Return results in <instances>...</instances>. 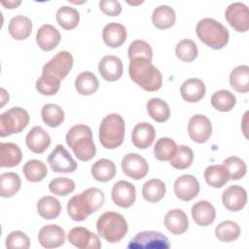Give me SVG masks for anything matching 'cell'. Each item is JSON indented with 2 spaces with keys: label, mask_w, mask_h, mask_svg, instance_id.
<instances>
[{
  "label": "cell",
  "mask_w": 249,
  "mask_h": 249,
  "mask_svg": "<svg viewBox=\"0 0 249 249\" xmlns=\"http://www.w3.org/2000/svg\"><path fill=\"white\" fill-rule=\"evenodd\" d=\"M104 201L105 196L100 189L89 188L68 200L67 213L72 220L81 222L101 208Z\"/></svg>",
  "instance_id": "cell-1"
},
{
  "label": "cell",
  "mask_w": 249,
  "mask_h": 249,
  "mask_svg": "<svg viewBox=\"0 0 249 249\" xmlns=\"http://www.w3.org/2000/svg\"><path fill=\"white\" fill-rule=\"evenodd\" d=\"M128 73L131 80L146 91H157L161 88L162 76L152 60L136 57L130 60Z\"/></svg>",
  "instance_id": "cell-2"
},
{
  "label": "cell",
  "mask_w": 249,
  "mask_h": 249,
  "mask_svg": "<svg viewBox=\"0 0 249 249\" xmlns=\"http://www.w3.org/2000/svg\"><path fill=\"white\" fill-rule=\"evenodd\" d=\"M66 143L76 158L82 161L90 160L96 154L91 129L86 124H81L72 126L66 134Z\"/></svg>",
  "instance_id": "cell-3"
},
{
  "label": "cell",
  "mask_w": 249,
  "mask_h": 249,
  "mask_svg": "<svg viewBox=\"0 0 249 249\" xmlns=\"http://www.w3.org/2000/svg\"><path fill=\"white\" fill-rule=\"evenodd\" d=\"M196 32L198 39L213 50H221L229 43L228 29L214 18L200 19L196 24Z\"/></svg>",
  "instance_id": "cell-4"
},
{
  "label": "cell",
  "mask_w": 249,
  "mask_h": 249,
  "mask_svg": "<svg viewBox=\"0 0 249 249\" xmlns=\"http://www.w3.org/2000/svg\"><path fill=\"white\" fill-rule=\"evenodd\" d=\"M96 230L98 234L106 241L117 243L125 236L128 226L122 214L107 211L99 216L96 222Z\"/></svg>",
  "instance_id": "cell-5"
},
{
  "label": "cell",
  "mask_w": 249,
  "mask_h": 249,
  "mask_svg": "<svg viewBox=\"0 0 249 249\" xmlns=\"http://www.w3.org/2000/svg\"><path fill=\"white\" fill-rule=\"evenodd\" d=\"M124 121L119 114L112 113L104 117L99 126V141L106 149L120 147L124 139Z\"/></svg>",
  "instance_id": "cell-6"
},
{
  "label": "cell",
  "mask_w": 249,
  "mask_h": 249,
  "mask_svg": "<svg viewBox=\"0 0 249 249\" xmlns=\"http://www.w3.org/2000/svg\"><path fill=\"white\" fill-rule=\"evenodd\" d=\"M29 114L20 107H12L0 115V136L21 132L29 123Z\"/></svg>",
  "instance_id": "cell-7"
},
{
  "label": "cell",
  "mask_w": 249,
  "mask_h": 249,
  "mask_svg": "<svg viewBox=\"0 0 249 249\" xmlns=\"http://www.w3.org/2000/svg\"><path fill=\"white\" fill-rule=\"evenodd\" d=\"M168 238L160 231H145L138 232L128 243V249H168Z\"/></svg>",
  "instance_id": "cell-8"
},
{
  "label": "cell",
  "mask_w": 249,
  "mask_h": 249,
  "mask_svg": "<svg viewBox=\"0 0 249 249\" xmlns=\"http://www.w3.org/2000/svg\"><path fill=\"white\" fill-rule=\"evenodd\" d=\"M228 23L237 32H246L249 29V10L241 2H234L228 6L225 12Z\"/></svg>",
  "instance_id": "cell-9"
},
{
  "label": "cell",
  "mask_w": 249,
  "mask_h": 249,
  "mask_svg": "<svg viewBox=\"0 0 249 249\" xmlns=\"http://www.w3.org/2000/svg\"><path fill=\"white\" fill-rule=\"evenodd\" d=\"M48 161L51 168L56 173H71L77 169V162L60 144L56 145L49 155Z\"/></svg>",
  "instance_id": "cell-10"
},
{
  "label": "cell",
  "mask_w": 249,
  "mask_h": 249,
  "mask_svg": "<svg viewBox=\"0 0 249 249\" xmlns=\"http://www.w3.org/2000/svg\"><path fill=\"white\" fill-rule=\"evenodd\" d=\"M72 66V54L67 51H60L43 66L42 71L50 73L61 81L68 75Z\"/></svg>",
  "instance_id": "cell-11"
},
{
  "label": "cell",
  "mask_w": 249,
  "mask_h": 249,
  "mask_svg": "<svg viewBox=\"0 0 249 249\" xmlns=\"http://www.w3.org/2000/svg\"><path fill=\"white\" fill-rule=\"evenodd\" d=\"M188 133L191 139L196 143L206 142L212 134L210 120L201 114L194 115L188 123Z\"/></svg>",
  "instance_id": "cell-12"
},
{
  "label": "cell",
  "mask_w": 249,
  "mask_h": 249,
  "mask_svg": "<svg viewBox=\"0 0 249 249\" xmlns=\"http://www.w3.org/2000/svg\"><path fill=\"white\" fill-rule=\"evenodd\" d=\"M122 169L128 177L134 180H140L147 175L149 165L142 156L136 153H129L122 160Z\"/></svg>",
  "instance_id": "cell-13"
},
{
  "label": "cell",
  "mask_w": 249,
  "mask_h": 249,
  "mask_svg": "<svg viewBox=\"0 0 249 249\" xmlns=\"http://www.w3.org/2000/svg\"><path fill=\"white\" fill-rule=\"evenodd\" d=\"M67 238L71 244L80 249H99L101 247L98 236L84 227L73 228Z\"/></svg>",
  "instance_id": "cell-14"
},
{
  "label": "cell",
  "mask_w": 249,
  "mask_h": 249,
  "mask_svg": "<svg viewBox=\"0 0 249 249\" xmlns=\"http://www.w3.org/2000/svg\"><path fill=\"white\" fill-rule=\"evenodd\" d=\"M199 189L200 187L197 179L190 174L180 176L174 183V194L183 201L194 199L198 195Z\"/></svg>",
  "instance_id": "cell-15"
},
{
  "label": "cell",
  "mask_w": 249,
  "mask_h": 249,
  "mask_svg": "<svg viewBox=\"0 0 249 249\" xmlns=\"http://www.w3.org/2000/svg\"><path fill=\"white\" fill-rule=\"evenodd\" d=\"M136 198V190L131 183L121 180L114 184L112 189V200L122 208L130 207Z\"/></svg>",
  "instance_id": "cell-16"
},
{
  "label": "cell",
  "mask_w": 249,
  "mask_h": 249,
  "mask_svg": "<svg viewBox=\"0 0 249 249\" xmlns=\"http://www.w3.org/2000/svg\"><path fill=\"white\" fill-rule=\"evenodd\" d=\"M38 240L45 248H56L64 244L65 231L58 225H46L39 231Z\"/></svg>",
  "instance_id": "cell-17"
},
{
  "label": "cell",
  "mask_w": 249,
  "mask_h": 249,
  "mask_svg": "<svg viewBox=\"0 0 249 249\" xmlns=\"http://www.w3.org/2000/svg\"><path fill=\"white\" fill-rule=\"evenodd\" d=\"M222 201L228 210L239 211L246 205L247 193L244 188L238 185L230 186L223 192Z\"/></svg>",
  "instance_id": "cell-18"
},
{
  "label": "cell",
  "mask_w": 249,
  "mask_h": 249,
  "mask_svg": "<svg viewBox=\"0 0 249 249\" xmlns=\"http://www.w3.org/2000/svg\"><path fill=\"white\" fill-rule=\"evenodd\" d=\"M123 62L116 55H106L99 61L98 71L101 77L108 82L118 81L123 75Z\"/></svg>",
  "instance_id": "cell-19"
},
{
  "label": "cell",
  "mask_w": 249,
  "mask_h": 249,
  "mask_svg": "<svg viewBox=\"0 0 249 249\" xmlns=\"http://www.w3.org/2000/svg\"><path fill=\"white\" fill-rule=\"evenodd\" d=\"M27 148L35 153L42 154L44 153L51 145V137L49 133L42 126L32 127L25 137Z\"/></svg>",
  "instance_id": "cell-20"
},
{
  "label": "cell",
  "mask_w": 249,
  "mask_h": 249,
  "mask_svg": "<svg viewBox=\"0 0 249 249\" xmlns=\"http://www.w3.org/2000/svg\"><path fill=\"white\" fill-rule=\"evenodd\" d=\"M155 127L146 122L137 124L131 132V140L135 147L139 149H147L155 140Z\"/></svg>",
  "instance_id": "cell-21"
},
{
  "label": "cell",
  "mask_w": 249,
  "mask_h": 249,
  "mask_svg": "<svg viewBox=\"0 0 249 249\" xmlns=\"http://www.w3.org/2000/svg\"><path fill=\"white\" fill-rule=\"evenodd\" d=\"M59 31L52 24L42 25L36 34V42L43 51H52L60 42Z\"/></svg>",
  "instance_id": "cell-22"
},
{
  "label": "cell",
  "mask_w": 249,
  "mask_h": 249,
  "mask_svg": "<svg viewBox=\"0 0 249 249\" xmlns=\"http://www.w3.org/2000/svg\"><path fill=\"white\" fill-rule=\"evenodd\" d=\"M126 29L119 22H110L106 24L102 31L104 43L110 48H119L126 40Z\"/></svg>",
  "instance_id": "cell-23"
},
{
  "label": "cell",
  "mask_w": 249,
  "mask_h": 249,
  "mask_svg": "<svg viewBox=\"0 0 249 249\" xmlns=\"http://www.w3.org/2000/svg\"><path fill=\"white\" fill-rule=\"evenodd\" d=\"M180 93L187 102H198L205 94V85L200 79L190 78L181 85Z\"/></svg>",
  "instance_id": "cell-24"
},
{
  "label": "cell",
  "mask_w": 249,
  "mask_h": 249,
  "mask_svg": "<svg viewBox=\"0 0 249 249\" xmlns=\"http://www.w3.org/2000/svg\"><path fill=\"white\" fill-rule=\"evenodd\" d=\"M164 226L171 233L182 234L189 228L188 216L181 209H171L165 214Z\"/></svg>",
  "instance_id": "cell-25"
},
{
  "label": "cell",
  "mask_w": 249,
  "mask_h": 249,
  "mask_svg": "<svg viewBox=\"0 0 249 249\" xmlns=\"http://www.w3.org/2000/svg\"><path fill=\"white\" fill-rule=\"evenodd\" d=\"M192 216L198 226L206 227L214 222L216 218V210L209 201L199 200L193 205Z\"/></svg>",
  "instance_id": "cell-26"
},
{
  "label": "cell",
  "mask_w": 249,
  "mask_h": 249,
  "mask_svg": "<svg viewBox=\"0 0 249 249\" xmlns=\"http://www.w3.org/2000/svg\"><path fill=\"white\" fill-rule=\"evenodd\" d=\"M22 159L20 148L12 142L0 143V166L14 167L17 166Z\"/></svg>",
  "instance_id": "cell-27"
},
{
  "label": "cell",
  "mask_w": 249,
  "mask_h": 249,
  "mask_svg": "<svg viewBox=\"0 0 249 249\" xmlns=\"http://www.w3.org/2000/svg\"><path fill=\"white\" fill-rule=\"evenodd\" d=\"M10 35L18 41L28 38L32 31V21L25 16H16L11 18L8 26Z\"/></svg>",
  "instance_id": "cell-28"
},
{
  "label": "cell",
  "mask_w": 249,
  "mask_h": 249,
  "mask_svg": "<svg viewBox=\"0 0 249 249\" xmlns=\"http://www.w3.org/2000/svg\"><path fill=\"white\" fill-rule=\"evenodd\" d=\"M152 21L159 29L170 28L176 21L175 11L167 5H160L154 10Z\"/></svg>",
  "instance_id": "cell-29"
},
{
  "label": "cell",
  "mask_w": 249,
  "mask_h": 249,
  "mask_svg": "<svg viewBox=\"0 0 249 249\" xmlns=\"http://www.w3.org/2000/svg\"><path fill=\"white\" fill-rule=\"evenodd\" d=\"M204 179L210 187L222 188L230 180V175L223 164H213L204 170Z\"/></svg>",
  "instance_id": "cell-30"
},
{
  "label": "cell",
  "mask_w": 249,
  "mask_h": 249,
  "mask_svg": "<svg viewBox=\"0 0 249 249\" xmlns=\"http://www.w3.org/2000/svg\"><path fill=\"white\" fill-rule=\"evenodd\" d=\"M37 211L39 215L46 220H53L59 216L61 204L57 198L52 196H46L37 202Z\"/></svg>",
  "instance_id": "cell-31"
},
{
  "label": "cell",
  "mask_w": 249,
  "mask_h": 249,
  "mask_svg": "<svg viewBox=\"0 0 249 249\" xmlns=\"http://www.w3.org/2000/svg\"><path fill=\"white\" fill-rule=\"evenodd\" d=\"M231 87L237 92L249 91V66L238 65L233 68L230 75Z\"/></svg>",
  "instance_id": "cell-32"
},
{
  "label": "cell",
  "mask_w": 249,
  "mask_h": 249,
  "mask_svg": "<svg viewBox=\"0 0 249 249\" xmlns=\"http://www.w3.org/2000/svg\"><path fill=\"white\" fill-rule=\"evenodd\" d=\"M91 175L98 182H108L116 175V165L108 159H101L91 166Z\"/></svg>",
  "instance_id": "cell-33"
},
{
  "label": "cell",
  "mask_w": 249,
  "mask_h": 249,
  "mask_svg": "<svg viewBox=\"0 0 249 249\" xmlns=\"http://www.w3.org/2000/svg\"><path fill=\"white\" fill-rule=\"evenodd\" d=\"M98 88L99 82L96 76L89 71L82 72L75 80V89L81 95H91Z\"/></svg>",
  "instance_id": "cell-34"
},
{
  "label": "cell",
  "mask_w": 249,
  "mask_h": 249,
  "mask_svg": "<svg viewBox=\"0 0 249 249\" xmlns=\"http://www.w3.org/2000/svg\"><path fill=\"white\" fill-rule=\"evenodd\" d=\"M165 189V184L161 180L153 178L143 185L142 196L148 202L156 203L163 198Z\"/></svg>",
  "instance_id": "cell-35"
},
{
  "label": "cell",
  "mask_w": 249,
  "mask_h": 249,
  "mask_svg": "<svg viewBox=\"0 0 249 249\" xmlns=\"http://www.w3.org/2000/svg\"><path fill=\"white\" fill-rule=\"evenodd\" d=\"M57 23L65 30L74 29L80 21L79 12L70 6L60 7L55 15Z\"/></svg>",
  "instance_id": "cell-36"
},
{
  "label": "cell",
  "mask_w": 249,
  "mask_h": 249,
  "mask_svg": "<svg viewBox=\"0 0 249 249\" xmlns=\"http://www.w3.org/2000/svg\"><path fill=\"white\" fill-rule=\"evenodd\" d=\"M21 181L15 172H5L0 175V196L2 197H12L20 189Z\"/></svg>",
  "instance_id": "cell-37"
},
{
  "label": "cell",
  "mask_w": 249,
  "mask_h": 249,
  "mask_svg": "<svg viewBox=\"0 0 249 249\" xmlns=\"http://www.w3.org/2000/svg\"><path fill=\"white\" fill-rule=\"evenodd\" d=\"M147 111L149 116L158 123H164L170 117L168 104L160 98H151L147 102Z\"/></svg>",
  "instance_id": "cell-38"
},
{
  "label": "cell",
  "mask_w": 249,
  "mask_h": 249,
  "mask_svg": "<svg viewBox=\"0 0 249 249\" xmlns=\"http://www.w3.org/2000/svg\"><path fill=\"white\" fill-rule=\"evenodd\" d=\"M23 174L29 182H40L48 175L46 164L39 160H30L26 161L22 167Z\"/></svg>",
  "instance_id": "cell-39"
},
{
  "label": "cell",
  "mask_w": 249,
  "mask_h": 249,
  "mask_svg": "<svg viewBox=\"0 0 249 249\" xmlns=\"http://www.w3.org/2000/svg\"><path fill=\"white\" fill-rule=\"evenodd\" d=\"M43 122L50 127H57L64 121V112L60 106L53 103H48L41 110Z\"/></svg>",
  "instance_id": "cell-40"
},
{
  "label": "cell",
  "mask_w": 249,
  "mask_h": 249,
  "mask_svg": "<svg viewBox=\"0 0 249 249\" xmlns=\"http://www.w3.org/2000/svg\"><path fill=\"white\" fill-rule=\"evenodd\" d=\"M216 237L222 242H232L240 235V228L233 221H223L215 229Z\"/></svg>",
  "instance_id": "cell-41"
},
{
  "label": "cell",
  "mask_w": 249,
  "mask_h": 249,
  "mask_svg": "<svg viewBox=\"0 0 249 249\" xmlns=\"http://www.w3.org/2000/svg\"><path fill=\"white\" fill-rule=\"evenodd\" d=\"M177 150V145L175 141L168 137H161L157 140L154 147L155 158L159 160L166 161L170 160Z\"/></svg>",
  "instance_id": "cell-42"
},
{
  "label": "cell",
  "mask_w": 249,
  "mask_h": 249,
  "mask_svg": "<svg viewBox=\"0 0 249 249\" xmlns=\"http://www.w3.org/2000/svg\"><path fill=\"white\" fill-rule=\"evenodd\" d=\"M236 103V98L230 90L220 89L211 96V105L220 112L231 111Z\"/></svg>",
  "instance_id": "cell-43"
},
{
  "label": "cell",
  "mask_w": 249,
  "mask_h": 249,
  "mask_svg": "<svg viewBox=\"0 0 249 249\" xmlns=\"http://www.w3.org/2000/svg\"><path fill=\"white\" fill-rule=\"evenodd\" d=\"M60 88V80L51 75L50 73L43 72L41 77L36 82V89L43 95H54Z\"/></svg>",
  "instance_id": "cell-44"
},
{
  "label": "cell",
  "mask_w": 249,
  "mask_h": 249,
  "mask_svg": "<svg viewBox=\"0 0 249 249\" xmlns=\"http://www.w3.org/2000/svg\"><path fill=\"white\" fill-rule=\"evenodd\" d=\"M193 150L186 145H180L179 147H177L174 157L170 160V164L172 167L182 170L190 167L193 163Z\"/></svg>",
  "instance_id": "cell-45"
},
{
  "label": "cell",
  "mask_w": 249,
  "mask_h": 249,
  "mask_svg": "<svg viewBox=\"0 0 249 249\" xmlns=\"http://www.w3.org/2000/svg\"><path fill=\"white\" fill-rule=\"evenodd\" d=\"M175 53L180 60L184 62H192L197 56L196 44L191 39H183L176 45Z\"/></svg>",
  "instance_id": "cell-46"
},
{
  "label": "cell",
  "mask_w": 249,
  "mask_h": 249,
  "mask_svg": "<svg viewBox=\"0 0 249 249\" xmlns=\"http://www.w3.org/2000/svg\"><path fill=\"white\" fill-rule=\"evenodd\" d=\"M223 165L227 168L230 179L231 180H239L241 179L247 171V166L244 160H242L238 157H229L223 161Z\"/></svg>",
  "instance_id": "cell-47"
},
{
  "label": "cell",
  "mask_w": 249,
  "mask_h": 249,
  "mask_svg": "<svg viewBox=\"0 0 249 249\" xmlns=\"http://www.w3.org/2000/svg\"><path fill=\"white\" fill-rule=\"evenodd\" d=\"M49 189L51 193L59 196H64L75 190V182L66 177L54 178L50 182Z\"/></svg>",
  "instance_id": "cell-48"
},
{
  "label": "cell",
  "mask_w": 249,
  "mask_h": 249,
  "mask_svg": "<svg viewBox=\"0 0 249 249\" xmlns=\"http://www.w3.org/2000/svg\"><path fill=\"white\" fill-rule=\"evenodd\" d=\"M128 57L130 60L136 57H144L149 60H152L153 58L152 48L147 42L143 40H135L129 45Z\"/></svg>",
  "instance_id": "cell-49"
},
{
  "label": "cell",
  "mask_w": 249,
  "mask_h": 249,
  "mask_svg": "<svg viewBox=\"0 0 249 249\" xmlns=\"http://www.w3.org/2000/svg\"><path fill=\"white\" fill-rule=\"evenodd\" d=\"M5 244L9 249H27L30 246V239L23 231H14L7 235Z\"/></svg>",
  "instance_id": "cell-50"
},
{
  "label": "cell",
  "mask_w": 249,
  "mask_h": 249,
  "mask_svg": "<svg viewBox=\"0 0 249 249\" xmlns=\"http://www.w3.org/2000/svg\"><path fill=\"white\" fill-rule=\"evenodd\" d=\"M99 8L105 15L110 17H117L122 13V6L117 0H101Z\"/></svg>",
  "instance_id": "cell-51"
},
{
  "label": "cell",
  "mask_w": 249,
  "mask_h": 249,
  "mask_svg": "<svg viewBox=\"0 0 249 249\" xmlns=\"http://www.w3.org/2000/svg\"><path fill=\"white\" fill-rule=\"evenodd\" d=\"M1 4L6 7L7 9H15L18 6H19L21 4V1H8V2H1Z\"/></svg>",
  "instance_id": "cell-52"
},
{
  "label": "cell",
  "mask_w": 249,
  "mask_h": 249,
  "mask_svg": "<svg viewBox=\"0 0 249 249\" xmlns=\"http://www.w3.org/2000/svg\"><path fill=\"white\" fill-rule=\"evenodd\" d=\"M1 92H2V103H1V107L4 106V104L6 103V101H8L9 99V94L6 92V90L4 89H1Z\"/></svg>",
  "instance_id": "cell-53"
}]
</instances>
